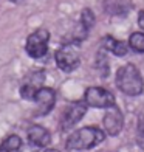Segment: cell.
Here are the masks:
<instances>
[{"label": "cell", "instance_id": "1", "mask_svg": "<svg viewBox=\"0 0 144 152\" xmlns=\"http://www.w3.org/2000/svg\"><path fill=\"white\" fill-rule=\"evenodd\" d=\"M105 132L101 130L99 127L95 126H87L78 129L76 132H73L67 140V149L71 151H87L95 146H98L99 143L104 141Z\"/></svg>", "mask_w": 144, "mask_h": 152}, {"label": "cell", "instance_id": "2", "mask_svg": "<svg viewBox=\"0 0 144 152\" xmlns=\"http://www.w3.org/2000/svg\"><path fill=\"white\" fill-rule=\"evenodd\" d=\"M116 86L118 88L129 96H138L144 90V81L140 70L132 64L121 67L116 72Z\"/></svg>", "mask_w": 144, "mask_h": 152}, {"label": "cell", "instance_id": "3", "mask_svg": "<svg viewBox=\"0 0 144 152\" xmlns=\"http://www.w3.org/2000/svg\"><path fill=\"white\" fill-rule=\"evenodd\" d=\"M48 40H50V33L45 28H39L34 33H31L28 39H26V45H25L28 56L34 59L44 58L48 50Z\"/></svg>", "mask_w": 144, "mask_h": 152}, {"label": "cell", "instance_id": "4", "mask_svg": "<svg viewBox=\"0 0 144 152\" xmlns=\"http://www.w3.org/2000/svg\"><path fill=\"white\" fill-rule=\"evenodd\" d=\"M79 48L76 42L65 44L56 51V64L60 70L71 72L79 65Z\"/></svg>", "mask_w": 144, "mask_h": 152}, {"label": "cell", "instance_id": "5", "mask_svg": "<svg viewBox=\"0 0 144 152\" xmlns=\"http://www.w3.org/2000/svg\"><path fill=\"white\" fill-rule=\"evenodd\" d=\"M84 101L88 107L108 109L115 106V96L102 87H88L84 93Z\"/></svg>", "mask_w": 144, "mask_h": 152}, {"label": "cell", "instance_id": "6", "mask_svg": "<svg viewBox=\"0 0 144 152\" xmlns=\"http://www.w3.org/2000/svg\"><path fill=\"white\" fill-rule=\"evenodd\" d=\"M87 107L88 106L85 104L84 99L70 104L62 112V116H60V129H62V130H68V129H71L73 126H76V124L85 116Z\"/></svg>", "mask_w": 144, "mask_h": 152}, {"label": "cell", "instance_id": "7", "mask_svg": "<svg viewBox=\"0 0 144 152\" xmlns=\"http://www.w3.org/2000/svg\"><path fill=\"white\" fill-rule=\"evenodd\" d=\"M45 82V73L44 72H33L23 79L20 86V96L26 101H31L36 98L37 92L44 87Z\"/></svg>", "mask_w": 144, "mask_h": 152}, {"label": "cell", "instance_id": "8", "mask_svg": "<svg viewBox=\"0 0 144 152\" xmlns=\"http://www.w3.org/2000/svg\"><path fill=\"white\" fill-rule=\"evenodd\" d=\"M107 112L104 115V129H105V134L110 135V137H115L118 135L121 130H122V126H124V116H122V112L118 106H112L105 109Z\"/></svg>", "mask_w": 144, "mask_h": 152}, {"label": "cell", "instance_id": "9", "mask_svg": "<svg viewBox=\"0 0 144 152\" xmlns=\"http://www.w3.org/2000/svg\"><path fill=\"white\" fill-rule=\"evenodd\" d=\"M34 101H36V104H37L36 110H34V116L48 115L51 112V109L54 107V102H56V93H54V90L50 87H42L37 92Z\"/></svg>", "mask_w": 144, "mask_h": 152}, {"label": "cell", "instance_id": "10", "mask_svg": "<svg viewBox=\"0 0 144 152\" xmlns=\"http://www.w3.org/2000/svg\"><path fill=\"white\" fill-rule=\"evenodd\" d=\"M28 140L36 148H48L51 143V135L42 126H31L28 129Z\"/></svg>", "mask_w": 144, "mask_h": 152}, {"label": "cell", "instance_id": "11", "mask_svg": "<svg viewBox=\"0 0 144 152\" xmlns=\"http://www.w3.org/2000/svg\"><path fill=\"white\" fill-rule=\"evenodd\" d=\"M102 44H104V48L107 51L113 53L115 56H124L127 54L129 51V45L124 42V40H118L112 36H105L104 40H102Z\"/></svg>", "mask_w": 144, "mask_h": 152}, {"label": "cell", "instance_id": "12", "mask_svg": "<svg viewBox=\"0 0 144 152\" xmlns=\"http://www.w3.org/2000/svg\"><path fill=\"white\" fill-rule=\"evenodd\" d=\"M22 146V140L19 135H8L0 143V152H19Z\"/></svg>", "mask_w": 144, "mask_h": 152}, {"label": "cell", "instance_id": "13", "mask_svg": "<svg viewBox=\"0 0 144 152\" xmlns=\"http://www.w3.org/2000/svg\"><path fill=\"white\" fill-rule=\"evenodd\" d=\"M129 47L138 53H144V31H136L130 34Z\"/></svg>", "mask_w": 144, "mask_h": 152}, {"label": "cell", "instance_id": "14", "mask_svg": "<svg viewBox=\"0 0 144 152\" xmlns=\"http://www.w3.org/2000/svg\"><path fill=\"white\" fill-rule=\"evenodd\" d=\"M93 25H95V14H93V11L90 8L82 10V12H81V26L88 33L92 30Z\"/></svg>", "mask_w": 144, "mask_h": 152}, {"label": "cell", "instance_id": "15", "mask_svg": "<svg viewBox=\"0 0 144 152\" xmlns=\"http://www.w3.org/2000/svg\"><path fill=\"white\" fill-rule=\"evenodd\" d=\"M138 134L141 137H144V116H141L140 121H138Z\"/></svg>", "mask_w": 144, "mask_h": 152}, {"label": "cell", "instance_id": "16", "mask_svg": "<svg viewBox=\"0 0 144 152\" xmlns=\"http://www.w3.org/2000/svg\"><path fill=\"white\" fill-rule=\"evenodd\" d=\"M138 25H140V28L144 31V11H140V14H138Z\"/></svg>", "mask_w": 144, "mask_h": 152}, {"label": "cell", "instance_id": "17", "mask_svg": "<svg viewBox=\"0 0 144 152\" xmlns=\"http://www.w3.org/2000/svg\"><path fill=\"white\" fill-rule=\"evenodd\" d=\"M45 152H59L57 149H45Z\"/></svg>", "mask_w": 144, "mask_h": 152}, {"label": "cell", "instance_id": "18", "mask_svg": "<svg viewBox=\"0 0 144 152\" xmlns=\"http://www.w3.org/2000/svg\"><path fill=\"white\" fill-rule=\"evenodd\" d=\"M11 2H19V0H11Z\"/></svg>", "mask_w": 144, "mask_h": 152}]
</instances>
